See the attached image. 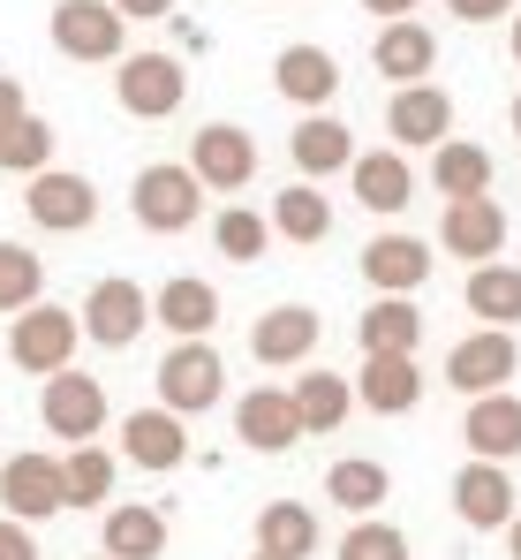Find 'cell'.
I'll list each match as a JSON object with an SVG mask.
<instances>
[{
	"instance_id": "obj_1",
	"label": "cell",
	"mask_w": 521,
	"mask_h": 560,
	"mask_svg": "<svg viewBox=\"0 0 521 560\" xmlns=\"http://www.w3.org/2000/svg\"><path fill=\"white\" fill-rule=\"evenodd\" d=\"M76 341H84V326H76V311H61V303H31V311H15V326H8V357H15V372H31V378L76 372Z\"/></svg>"
},
{
	"instance_id": "obj_2",
	"label": "cell",
	"mask_w": 521,
	"mask_h": 560,
	"mask_svg": "<svg viewBox=\"0 0 521 560\" xmlns=\"http://www.w3.org/2000/svg\"><path fill=\"white\" fill-rule=\"evenodd\" d=\"M159 409H174L181 424L189 417H204V409H220V394H227V364H220V349L212 341H174L167 357H159Z\"/></svg>"
},
{
	"instance_id": "obj_3",
	"label": "cell",
	"mask_w": 521,
	"mask_h": 560,
	"mask_svg": "<svg viewBox=\"0 0 521 560\" xmlns=\"http://www.w3.org/2000/svg\"><path fill=\"white\" fill-rule=\"evenodd\" d=\"M129 212H137V228H152V235H181V228L204 220V183H197L189 167H174V160H152V167L129 183Z\"/></svg>"
},
{
	"instance_id": "obj_4",
	"label": "cell",
	"mask_w": 521,
	"mask_h": 560,
	"mask_svg": "<svg viewBox=\"0 0 521 560\" xmlns=\"http://www.w3.org/2000/svg\"><path fill=\"white\" fill-rule=\"evenodd\" d=\"M114 98H121L129 121H167L189 98V69L174 54H121L114 61Z\"/></svg>"
},
{
	"instance_id": "obj_5",
	"label": "cell",
	"mask_w": 521,
	"mask_h": 560,
	"mask_svg": "<svg viewBox=\"0 0 521 560\" xmlns=\"http://www.w3.org/2000/svg\"><path fill=\"white\" fill-rule=\"evenodd\" d=\"M189 175L204 183V197H235L258 183V137L242 121H204L189 144Z\"/></svg>"
},
{
	"instance_id": "obj_6",
	"label": "cell",
	"mask_w": 521,
	"mask_h": 560,
	"mask_svg": "<svg viewBox=\"0 0 521 560\" xmlns=\"http://www.w3.org/2000/svg\"><path fill=\"white\" fill-rule=\"evenodd\" d=\"M521 372V349L514 334H492V326H476V334H461L453 349H446V386L453 394H469V401H484V394H507V378Z\"/></svg>"
},
{
	"instance_id": "obj_7",
	"label": "cell",
	"mask_w": 521,
	"mask_h": 560,
	"mask_svg": "<svg viewBox=\"0 0 521 560\" xmlns=\"http://www.w3.org/2000/svg\"><path fill=\"white\" fill-rule=\"evenodd\" d=\"M76 326H84V341H98V349H129V341L152 326V295H144L129 273H106V280L84 295Z\"/></svg>"
},
{
	"instance_id": "obj_8",
	"label": "cell",
	"mask_w": 521,
	"mask_h": 560,
	"mask_svg": "<svg viewBox=\"0 0 521 560\" xmlns=\"http://www.w3.org/2000/svg\"><path fill=\"white\" fill-rule=\"evenodd\" d=\"M38 424H46L54 440L91 447L98 424H106V386H98L91 372H54L46 386H38Z\"/></svg>"
},
{
	"instance_id": "obj_9",
	"label": "cell",
	"mask_w": 521,
	"mask_h": 560,
	"mask_svg": "<svg viewBox=\"0 0 521 560\" xmlns=\"http://www.w3.org/2000/svg\"><path fill=\"white\" fill-rule=\"evenodd\" d=\"M61 508H69V485H61L54 455H8L0 463V515L8 523H46Z\"/></svg>"
},
{
	"instance_id": "obj_10",
	"label": "cell",
	"mask_w": 521,
	"mask_h": 560,
	"mask_svg": "<svg viewBox=\"0 0 521 560\" xmlns=\"http://www.w3.org/2000/svg\"><path fill=\"white\" fill-rule=\"evenodd\" d=\"M129 23L114 15V0H61L54 8V54L61 61H121Z\"/></svg>"
},
{
	"instance_id": "obj_11",
	"label": "cell",
	"mask_w": 521,
	"mask_h": 560,
	"mask_svg": "<svg viewBox=\"0 0 521 560\" xmlns=\"http://www.w3.org/2000/svg\"><path fill=\"white\" fill-rule=\"evenodd\" d=\"M318 341H325V318H318L310 303H272L258 326H250V357L272 364V372L310 364V357H318Z\"/></svg>"
},
{
	"instance_id": "obj_12",
	"label": "cell",
	"mask_w": 521,
	"mask_h": 560,
	"mask_svg": "<svg viewBox=\"0 0 521 560\" xmlns=\"http://www.w3.org/2000/svg\"><path fill=\"white\" fill-rule=\"evenodd\" d=\"M438 250H446V258H469V273H476V266H499V250H507V212H499V197H461V205H446Z\"/></svg>"
},
{
	"instance_id": "obj_13",
	"label": "cell",
	"mask_w": 521,
	"mask_h": 560,
	"mask_svg": "<svg viewBox=\"0 0 521 560\" xmlns=\"http://www.w3.org/2000/svg\"><path fill=\"white\" fill-rule=\"evenodd\" d=\"M23 205H31V220H38L46 235H84L91 220H98V189H91V175H69V167L31 175V183H23Z\"/></svg>"
},
{
	"instance_id": "obj_14",
	"label": "cell",
	"mask_w": 521,
	"mask_h": 560,
	"mask_svg": "<svg viewBox=\"0 0 521 560\" xmlns=\"http://www.w3.org/2000/svg\"><path fill=\"white\" fill-rule=\"evenodd\" d=\"M386 137H393V152H438L453 137V98L438 92V84L393 92L386 98Z\"/></svg>"
},
{
	"instance_id": "obj_15",
	"label": "cell",
	"mask_w": 521,
	"mask_h": 560,
	"mask_svg": "<svg viewBox=\"0 0 521 560\" xmlns=\"http://www.w3.org/2000/svg\"><path fill=\"white\" fill-rule=\"evenodd\" d=\"M121 455L137 469H152V477H159V469H181L189 463V424H181L174 409H159V401H152V409H129V417H121Z\"/></svg>"
},
{
	"instance_id": "obj_16",
	"label": "cell",
	"mask_w": 521,
	"mask_h": 560,
	"mask_svg": "<svg viewBox=\"0 0 521 560\" xmlns=\"http://www.w3.org/2000/svg\"><path fill=\"white\" fill-rule=\"evenodd\" d=\"M355 266H363V280H370L378 295H416V288L431 280V243H424V235H370Z\"/></svg>"
},
{
	"instance_id": "obj_17",
	"label": "cell",
	"mask_w": 521,
	"mask_h": 560,
	"mask_svg": "<svg viewBox=\"0 0 521 560\" xmlns=\"http://www.w3.org/2000/svg\"><path fill=\"white\" fill-rule=\"evenodd\" d=\"M235 440H242L250 455H287V447L303 440L287 386H250V394L235 401Z\"/></svg>"
},
{
	"instance_id": "obj_18",
	"label": "cell",
	"mask_w": 521,
	"mask_h": 560,
	"mask_svg": "<svg viewBox=\"0 0 521 560\" xmlns=\"http://www.w3.org/2000/svg\"><path fill=\"white\" fill-rule=\"evenodd\" d=\"M521 492H514V477L499 463H469L461 477H453V515L469 523V530H507L521 508H514Z\"/></svg>"
},
{
	"instance_id": "obj_19",
	"label": "cell",
	"mask_w": 521,
	"mask_h": 560,
	"mask_svg": "<svg viewBox=\"0 0 521 560\" xmlns=\"http://www.w3.org/2000/svg\"><path fill=\"white\" fill-rule=\"evenodd\" d=\"M461 440H469V463H499L507 469L521 455V394H484V401H469Z\"/></svg>"
},
{
	"instance_id": "obj_20",
	"label": "cell",
	"mask_w": 521,
	"mask_h": 560,
	"mask_svg": "<svg viewBox=\"0 0 521 560\" xmlns=\"http://www.w3.org/2000/svg\"><path fill=\"white\" fill-rule=\"evenodd\" d=\"M370 69L393 84V92H408V84H431V69H438V38L408 15V23H386L378 31V46H370Z\"/></svg>"
},
{
	"instance_id": "obj_21",
	"label": "cell",
	"mask_w": 521,
	"mask_h": 560,
	"mask_svg": "<svg viewBox=\"0 0 521 560\" xmlns=\"http://www.w3.org/2000/svg\"><path fill=\"white\" fill-rule=\"evenodd\" d=\"M272 84H280V98H287V106L325 114V106H333V92H341V61H333L325 46H280Z\"/></svg>"
},
{
	"instance_id": "obj_22",
	"label": "cell",
	"mask_w": 521,
	"mask_h": 560,
	"mask_svg": "<svg viewBox=\"0 0 521 560\" xmlns=\"http://www.w3.org/2000/svg\"><path fill=\"white\" fill-rule=\"evenodd\" d=\"M98 553L106 560H159L167 553V515L152 500H114L98 523Z\"/></svg>"
},
{
	"instance_id": "obj_23",
	"label": "cell",
	"mask_w": 521,
	"mask_h": 560,
	"mask_svg": "<svg viewBox=\"0 0 521 560\" xmlns=\"http://www.w3.org/2000/svg\"><path fill=\"white\" fill-rule=\"evenodd\" d=\"M347 386H355V401H363L370 417H408V409L424 401L416 357H363V372L347 378Z\"/></svg>"
},
{
	"instance_id": "obj_24",
	"label": "cell",
	"mask_w": 521,
	"mask_h": 560,
	"mask_svg": "<svg viewBox=\"0 0 521 560\" xmlns=\"http://www.w3.org/2000/svg\"><path fill=\"white\" fill-rule=\"evenodd\" d=\"M287 152H295V175L303 183H325V175L355 167V129L333 121V114H303L295 137H287Z\"/></svg>"
},
{
	"instance_id": "obj_25",
	"label": "cell",
	"mask_w": 521,
	"mask_h": 560,
	"mask_svg": "<svg viewBox=\"0 0 521 560\" xmlns=\"http://www.w3.org/2000/svg\"><path fill=\"white\" fill-rule=\"evenodd\" d=\"M355 341H363V357H416V349H424V311H416V295H378V303L355 318Z\"/></svg>"
},
{
	"instance_id": "obj_26",
	"label": "cell",
	"mask_w": 521,
	"mask_h": 560,
	"mask_svg": "<svg viewBox=\"0 0 521 560\" xmlns=\"http://www.w3.org/2000/svg\"><path fill=\"white\" fill-rule=\"evenodd\" d=\"M347 175H355V205H363V212H386V220L408 212V197H416V167H408V152H393V144H386V152H355Z\"/></svg>"
},
{
	"instance_id": "obj_27",
	"label": "cell",
	"mask_w": 521,
	"mask_h": 560,
	"mask_svg": "<svg viewBox=\"0 0 521 560\" xmlns=\"http://www.w3.org/2000/svg\"><path fill=\"white\" fill-rule=\"evenodd\" d=\"M152 318L167 326L174 341H204L212 326H220V288L212 280H197V273H174L159 295H152Z\"/></svg>"
},
{
	"instance_id": "obj_28",
	"label": "cell",
	"mask_w": 521,
	"mask_h": 560,
	"mask_svg": "<svg viewBox=\"0 0 521 560\" xmlns=\"http://www.w3.org/2000/svg\"><path fill=\"white\" fill-rule=\"evenodd\" d=\"M287 401H295V424H303V440L318 432H341L347 424V409H355V386H347L341 372H303L295 386H287Z\"/></svg>"
},
{
	"instance_id": "obj_29",
	"label": "cell",
	"mask_w": 521,
	"mask_h": 560,
	"mask_svg": "<svg viewBox=\"0 0 521 560\" xmlns=\"http://www.w3.org/2000/svg\"><path fill=\"white\" fill-rule=\"evenodd\" d=\"M461 303H469V318H484L492 334H514L521 326V266H476L469 288H461Z\"/></svg>"
},
{
	"instance_id": "obj_30",
	"label": "cell",
	"mask_w": 521,
	"mask_h": 560,
	"mask_svg": "<svg viewBox=\"0 0 521 560\" xmlns=\"http://www.w3.org/2000/svg\"><path fill=\"white\" fill-rule=\"evenodd\" d=\"M264 228L287 235V243H325V235H333V197H325L318 183H287L280 197H272Z\"/></svg>"
},
{
	"instance_id": "obj_31",
	"label": "cell",
	"mask_w": 521,
	"mask_h": 560,
	"mask_svg": "<svg viewBox=\"0 0 521 560\" xmlns=\"http://www.w3.org/2000/svg\"><path fill=\"white\" fill-rule=\"evenodd\" d=\"M386 492H393V469L370 463V455H347V463L325 469V500H333V508H347L355 523H370V515L386 508Z\"/></svg>"
},
{
	"instance_id": "obj_32",
	"label": "cell",
	"mask_w": 521,
	"mask_h": 560,
	"mask_svg": "<svg viewBox=\"0 0 521 560\" xmlns=\"http://www.w3.org/2000/svg\"><path fill=\"white\" fill-rule=\"evenodd\" d=\"M431 183L446 205H461V197H492V152L484 144H469V137H446L431 152Z\"/></svg>"
},
{
	"instance_id": "obj_33",
	"label": "cell",
	"mask_w": 521,
	"mask_h": 560,
	"mask_svg": "<svg viewBox=\"0 0 521 560\" xmlns=\"http://www.w3.org/2000/svg\"><path fill=\"white\" fill-rule=\"evenodd\" d=\"M258 553L310 560V553H318V515H310L303 500H272V508L258 515Z\"/></svg>"
},
{
	"instance_id": "obj_34",
	"label": "cell",
	"mask_w": 521,
	"mask_h": 560,
	"mask_svg": "<svg viewBox=\"0 0 521 560\" xmlns=\"http://www.w3.org/2000/svg\"><path fill=\"white\" fill-rule=\"evenodd\" d=\"M61 485H69V508H114V455L106 447H69Z\"/></svg>"
},
{
	"instance_id": "obj_35",
	"label": "cell",
	"mask_w": 521,
	"mask_h": 560,
	"mask_svg": "<svg viewBox=\"0 0 521 560\" xmlns=\"http://www.w3.org/2000/svg\"><path fill=\"white\" fill-rule=\"evenodd\" d=\"M46 303V258L31 243H0V311H31Z\"/></svg>"
},
{
	"instance_id": "obj_36",
	"label": "cell",
	"mask_w": 521,
	"mask_h": 560,
	"mask_svg": "<svg viewBox=\"0 0 521 560\" xmlns=\"http://www.w3.org/2000/svg\"><path fill=\"white\" fill-rule=\"evenodd\" d=\"M0 167L23 175V183L46 175V167H54V121H46V114H23V121L0 137Z\"/></svg>"
},
{
	"instance_id": "obj_37",
	"label": "cell",
	"mask_w": 521,
	"mask_h": 560,
	"mask_svg": "<svg viewBox=\"0 0 521 560\" xmlns=\"http://www.w3.org/2000/svg\"><path fill=\"white\" fill-rule=\"evenodd\" d=\"M212 243H220V258H235V266H258L264 243H272V228H264V212H250V205H227V212L212 220Z\"/></svg>"
},
{
	"instance_id": "obj_38",
	"label": "cell",
	"mask_w": 521,
	"mask_h": 560,
	"mask_svg": "<svg viewBox=\"0 0 521 560\" xmlns=\"http://www.w3.org/2000/svg\"><path fill=\"white\" fill-rule=\"evenodd\" d=\"M341 560H408V530L401 523H347V538H341Z\"/></svg>"
},
{
	"instance_id": "obj_39",
	"label": "cell",
	"mask_w": 521,
	"mask_h": 560,
	"mask_svg": "<svg viewBox=\"0 0 521 560\" xmlns=\"http://www.w3.org/2000/svg\"><path fill=\"white\" fill-rule=\"evenodd\" d=\"M0 560H38V538H31V523H8V515H0Z\"/></svg>"
},
{
	"instance_id": "obj_40",
	"label": "cell",
	"mask_w": 521,
	"mask_h": 560,
	"mask_svg": "<svg viewBox=\"0 0 521 560\" xmlns=\"http://www.w3.org/2000/svg\"><path fill=\"white\" fill-rule=\"evenodd\" d=\"M446 15H461V23H499V15H514V0H446Z\"/></svg>"
},
{
	"instance_id": "obj_41",
	"label": "cell",
	"mask_w": 521,
	"mask_h": 560,
	"mask_svg": "<svg viewBox=\"0 0 521 560\" xmlns=\"http://www.w3.org/2000/svg\"><path fill=\"white\" fill-rule=\"evenodd\" d=\"M23 114H31V98H23V84H15V77H0V137H8V129H15Z\"/></svg>"
},
{
	"instance_id": "obj_42",
	"label": "cell",
	"mask_w": 521,
	"mask_h": 560,
	"mask_svg": "<svg viewBox=\"0 0 521 560\" xmlns=\"http://www.w3.org/2000/svg\"><path fill=\"white\" fill-rule=\"evenodd\" d=\"M121 23H152V15H174V0H114Z\"/></svg>"
},
{
	"instance_id": "obj_43",
	"label": "cell",
	"mask_w": 521,
	"mask_h": 560,
	"mask_svg": "<svg viewBox=\"0 0 521 560\" xmlns=\"http://www.w3.org/2000/svg\"><path fill=\"white\" fill-rule=\"evenodd\" d=\"M363 8H370V15H386V23H408L424 0H363Z\"/></svg>"
},
{
	"instance_id": "obj_44",
	"label": "cell",
	"mask_w": 521,
	"mask_h": 560,
	"mask_svg": "<svg viewBox=\"0 0 521 560\" xmlns=\"http://www.w3.org/2000/svg\"><path fill=\"white\" fill-rule=\"evenodd\" d=\"M507 54H514V61H521V15H514V23H507Z\"/></svg>"
},
{
	"instance_id": "obj_45",
	"label": "cell",
	"mask_w": 521,
	"mask_h": 560,
	"mask_svg": "<svg viewBox=\"0 0 521 560\" xmlns=\"http://www.w3.org/2000/svg\"><path fill=\"white\" fill-rule=\"evenodd\" d=\"M507 553L521 560V515H514V523H507Z\"/></svg>"
},
{
	"instance_id": "obj_46",
	"label": "cell",
	"mask_w": 521,
	"mask_h": 560,
	"mask_svg": "<svg viewBox=\"0 0 521 560\" xmlns=\"http://www.w3.org/2000/svg\"><path fill=\"white\" fill-rule=\"evenodd\" d=\"M514 137H521V92H514Z\"/></svg>"
},
{
	"instance_id": "obj_47",
	"label": "cell",
	"mask_w": 521,
	"mask_h": 560,
	"mask_svg": "<svg viewBox=\"0 0 521 560\" xmlns=\"http://www.w3.org/2000/svg\"><path fill=\"white\" fill-rule=\"evenodd\" d=\"M250 560H272V553H250Z\"/></svg>"
},
{
	"instance_id": "obj_48",
	"label": "cell",
	"mask_w": 521,
	"mask_h": 560,
	"mask_svg": "<svg viewBox=\"0 0 521 560\" xmlns=\"http://www.w3.org/2000/svg\"><path fill=\"white\" fill-rule=\"evenodd\" d=\"M98 560H106V553H98Z\"/></svg>"
}]
</instances>
